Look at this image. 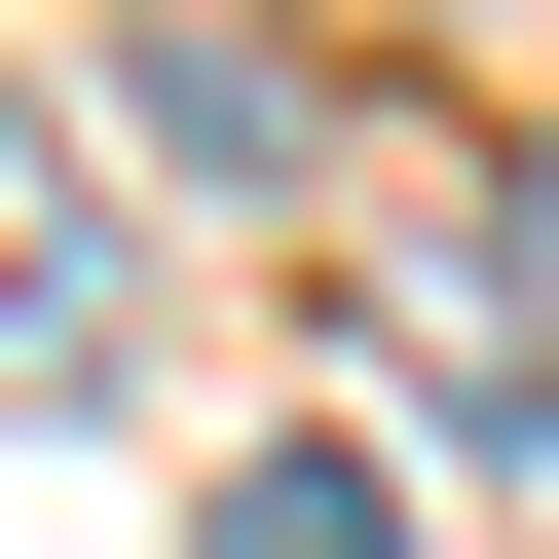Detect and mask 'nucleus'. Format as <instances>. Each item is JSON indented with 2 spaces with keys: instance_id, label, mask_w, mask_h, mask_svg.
Returning <instances> with one entry per match:
<instances>
[{
  "instance_id": "f257e3e1",
  "label": "nucleus",
  "mask_w": 559,
  "mask_h": 559,
  "mask_svg": "<svg viewBox=\"0 0 559 559\" xmlns=\"http://www.w3.org/2000/svg\"><path fill=\"white\" fill-rule=\"evenodd\" d=\"M0 373H38V411H75V373H112V261H75V224H38V112H0Z\"/></svg>"
},
{
  "instance_id": "f03ea898",
  "label": "nucleus",
  "mask_w": 559,
  "mask_h": 559,
  "mask_svg": "<svg viewBox=\"0 0 559 559\" xmlns=\"http://www.w3.org/2000/svg\"><path fill=\"white\" fill-rule=\"evenodd\" d=\"M224 559H373V448H224Z\"/></svg>"
}]
</instances>
